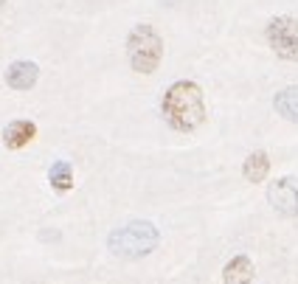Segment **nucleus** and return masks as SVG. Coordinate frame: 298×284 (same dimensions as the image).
<instances>
[{
  "label": "nucleus",
  "instance_id": "9",
  "mask_svg": "<svg viewBox=\"0 0 298 284\" xmlns=\"http://www.w3.org/2000/svg\"><path fill=\"white\" fill-rule=\"evenodd\" d=\"M267 172H270L267 152H253V155H248V161L242 166V175H245L248 183H262V180L267 178Z\"/></svg>",
  "mask_w": 298,
  "mask_h": 284
},
{
  "label": "nucleus",
  "instance_id": "12",
  "mask_svg": "<svg viewBox=\"0 0 298 284\" xmlns=\"http://www.w3.org/2000/svg\"><path fill=\"white\" fill-rule=\"evenodd\" d=\"M3 3H6V0H0V6H3Z\"/></svg>",
  "mask_w": 298,
  "mask_h": 284
},
{
  "label": "nucleus",
  "instance_id": "3",
  "mask_svg": "<svg viewBox=\"0 0 298 284\" xmlns=\"http://www.w3.org/2000/svg\"><path fill=\"white\" fill-rule=\"evenodd\" d=\"M127 59L132 65V71L152 73L164 59V40H161V34L146 23L135 26L127 37Z\"/></svg>",
  "mask_w": 298,
  "mask_h": 284
},
{
  "label": "nucleus",
  "instance_id": "1",
  "mask_svg": "<svg viewBox=\"0 0 298 284\" xmlns=\"http://www.w3.org/2000/svg\"><path fill=\"white\" fill-rule=\"evenodd\" d=\"M161 110H164V118L169 121V127H175L178 132H194V129L206 121L203 90H200V85H194L189 79L175 82V85L164 93Z\"/></svg>",
  "mask_w": 298,
  "mask_h": 284
},
{
  "label": "nucleus",
  "instance_id": "8",
  "mask_svg": "<svg viewBox=\"0 0 298 284\" xmlns=\"http://www.w3.org/2000/svg\"><path fill=\"white\" fill-rule=\"evenodd\" d=\"M250 278H253V264H250L248 256H234L222 270V281L228 284H245Z\"/></svg>",
  "mask_w": 298,
  "mask_h": 284
},
{
  "label": "nucleus",
  "instance_id": "2",
  "mask_svg": "<svg viewBox=\"0 0 298 284\" xmlns=\"http://www.w3.org/2000/svg\"><path fill=\"white\" fill-rule=\"evenodd\" d=\"M158 242H161V234L152 222L135 220L129 225L115 228L113 234L107 236V248L118 259H141V256L152 253L158 248Z\"/></svg>",
  "mask_w": 298,
  "mask_h": 284
},
{
  "label": "nucleus",
  "instance_id": "10",
  "mask_svg": "<svg viewBox=\"0 0 298 284\" xmlns=\"http://www.w3.org/2000/svg\"><path fill=\"white\" fill-rule=\"evenodd\" d=\"M273 107H276V113L281 115V118H287V121H298V85L284 87V90L276 96Z\"/></svg>",
  "mask_w": 298,
  "mask_h": 284
},
{
  "label": "nucleus",
  "instance_id": "5",
  "mask_svg": "<svg viewBox=\"0 0 298 284\" xmlns=\"http://www.w3.org/2000/svg\"><path fill=\"white\" fill-rule=\"evenodd\" d=\"M270 206L284 217H298V178H281L267 189Z\"/></svg>",
  "mask_w": 298,
  "mask_h": 284
},
{
  "label": "nucleus",
  "instance_id": "7",
  "mask_svg": "<svg viewBox=\"0 0 298 284\" xmlns=\"http://www.w3.org/2000/svg\"><path fill=\"white\" fill-rule=\"evenodd\" d=\"M34 135H37L34 121H12L3 129V144H6V150H23L26 144L34 141Z\"/></svg>",
  "mask_w": 298,
  "mask_h": 284
},
{
  "label": "nucleus",
  "instance_id": "11",
  "mask_svg": "<svg viewBox=\"0 0 298 284\" xmlns=\"http://www.w3.org/2000/svg\"><path fill=\"white\" fill-rule=\"evenodd\" d=\"M48 183L57 189V192H71L73 189V166L68 161H57V164L48 169Z\"/></svg>",
  "mask_w": 298,
  "mask_h": 284
},
{
  "label": "nucleus",
  "instance_id": "4",
  "mask_svg": "<svg viewBox=\"0 0 298 284\" xmlns=\"http://www.w3.org/2000/svg\"><path fill=\"white\" fill-rule=\"evenodd\" d=\"M267 43L273 54L287 62H298V20L295 17H273L267 23Z\"/></svg>",
  "mask_w": 298,
  "mask_h": 284
},
{
  "label": "nucleus",
  "instance_id": "6",
  "mask_svg": "<svg viewBox=\"0 0 298 284\" xmlns=\"http://www.w3.org/2000/svg\"><path fill=\"white\" fill-rule=\"evenodd\" d=\"M37 79H40V68L34 62H12L6 71V85L12 90H31L37 85Z\"/></svg>",
  "mask_w": 298,
  "mask_h": 284
}]
</instances>
